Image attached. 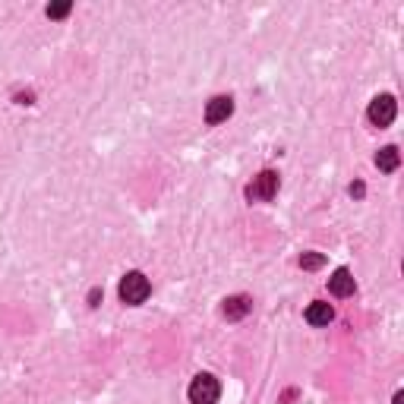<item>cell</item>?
<instances>
[{"label": "cell", "mask_w": 404, "mask_h": 404, "mask_svg": "<svg viewBox=\"0 0 404 404\" xmlns=\"http://www.w3.org/2000/svg\"><path fill=\"white\" fill-rule=\"evenodd\" d=\"M117 294H120V300H124L127 307H139V303L149 300L152 284H149V278H145L143 272H127L124 278H120V288H117Z\"/></svg>", "instance_id": "obj_1"}, {"label": "cell", "mask_w": 404, "mask_h": 404, "mask_svg": "<svg viewBox=\"0 0 404 404\" xmlns=\"http://www.w3.org/2000/svg\"><path fill=\"white\" fill-rule=\"evenodd\" d=\"M186 395H190L193 404H215L221 398V382L212 376V373H199V376L190 382Z\"/></svg>", "instance_id": "obj_2"}, {"label": "cell", "mask_w": 404, "mask_h": 404, "mask_svg": "<svg viewBox=\"0 0 404 404\" xmlns=\"http://www.w3.org/2000/svg\"><path fill=\"white\" fill-rule=\"evenodd\" d=\"M395 114H398V102L391 95H376L370 102V111H366L373 127H389L395 120Z\"/></svg>", "instance_id": "obj_3"}, {"label": "cell", "mask_w": 404, "mask_h": 404, "mask_svg": "<svg viewBox=\"0 0 404 404\" xmlns=\"http://www.w3.org/2000/svg\"><path fill=\"white\" fill-rule=\"evenodd\" d=\"M275 193H278V174L275 171H262L259 177L247 186L250 202H268V199H275Z\"/></svg>", "instance_id": "obj_4"}, {"label": "cell", "mask_w": 404, "mask_h": 404, "mask_svg": "<svg viewBox=\"0 0 404 404\" xmlns=\"http://www.w3.org/2000/svg\"><path fill=\"white\" fill-rule=\"evenodd\" d=\"M231 114H234V98H231V95H215L212 102L206 104V124H209V127L225 124V120H227Z\"/></svg>", "instance_id": "obj_5"}, {"label": "cell", "mask_w": 404, "mask_h": 404, "mask_svg": "<svg viewBox=\"0 0 404 404\" xmlns=\"http://www.w3.org/2000/svg\"><path fill=\"white\" fill-rule=\"evenodd\" d=\"M253 309V300H250L247 294H234V297H227L225 300V307H221V313H225V319L227 322H240L243 316Z\"/></svg>", "instance_id": "obj_6"}, {"label": "cell", "mask_w": 404, "mask_h": 404, "mask_svg": "<svg viewBox=\"0 0 404 404\" xmlns=\"http://www.w3.org/2000/svg\"><path fill=\"white\" fill-rule=\"evenodd\" d=\"M329 291L335 297H350V294H354V275H350V268H335V272H332Z\"/></svg>", "instance_id": "obj_7"}, {"label": "cell", "mask_w": 404, "mask_h": 404, "mask_svg": "<svg viewBox=\"0 0 404 404\" xmlns=\"http://www.w3.org/2000/svg\"><path fill=\"white\" fill-rule=\"evenodd\" d=\"M332 319H335V309H332L329 303L316 300V303H309V307H307V322H309V325H316V329H319V325H329Z\"/></svg>", "instance_id": "obj_8"}, {"label": "cell", "mask_w": 404, "mask_h": 404, "mask_svg": "<svg viewBox=\"0 0 404 404\" xmlns=\"http://www.w3.org/2000/svg\"><path fill=\"white\" fill-rule=\"evenodd\" d=\"M398 165H401V152H398L395 145L379 149V155H376V168H379V171L391 174V171H398Z\"/></svg>", "instance_id": "obj_9"}, {"label": "cell", "mask_w": 404, "mask_h": 404, "mask_svg": "<svg viewBox=\"0 0 404 404\" xmlns=\"http://www.w3.org/2000/svg\"><path fill=\"white\" fill-rule=\"evenodd\" d=\"M70 10H73V3H70V0H60V3H51L45 13H48V19H63V16H70Z\"/></svg>", "instance_id": "obj_10"}, {"label": "cell", "mask_w": 404, "mask_h": 404, "mask_svg": "<svg viewBox=\"0 0 404 404\" xmlns=\"http://www.w3.org/2000/svg\"><path fill=\"white\" fill-rule=\"evenodd\" d=\"M300 266L307 268V272H313V268H322V266H325V256H322V253H303L300 256Z\"/></svg>", "instance_id": "obj_11"}, {"label": "cell", "mask_w": 404, "mask_h": 404, "mask_svg": "<svg viewBox=\"0 0 404 404\" xmlns=\"http://www.w3.org/2000/svg\"><path fill=\"white\" fill-rule=\"evenodd\" d=\"M363 193H366V190H363V184H350V196H363Z\"/></svg>", "instance_id": "obj_12"}, {"label": "cell", "mask_w": 404, "mask_h": 404, "mask_svg": "<svg viewBox=\"0 0 404 404\" xmlns=\"http://www.w3.org/2000/svg\"><path fill=\"white\" fill-rule=\"evenodd\" d=\"M98 300H102V291H92V294H89V303H92V307H98Z\"/></svg>", "instance_id": "obj_13"}, {"label": "cell", "mask_w": 404, "mask_h": 404, "mask_svg": "<svg viewBox=\"0 0 404 404\" xmlns=\"http://www.w3.org/2000/svg\"><path fill=\"white\" fill-rule=\"evenodd\" d=\"M404 401V395H401V391H398V395H395V404H401Z\"/></svg>", "instance_id": "obj_14"}]
</instances>
